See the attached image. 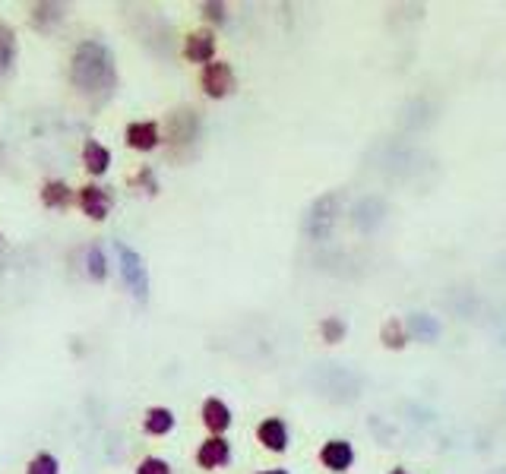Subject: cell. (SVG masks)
Returning <instances> with one entry per match:
<instances>
[{"instance_id": "cell-1", "label": "cell", "mask_w": 506, "mask_h": 474, "mask_svg": "<svg viewBox=\"0 0 506 474\" xmlns=\"http://www.w3.org/2000/svg\"><path fill=\"white\" fill-rule=\"evenodd\" d=\"M70 79L83 96L104 98L114 89V58L98 41H83L77 45L70 60Z\"/></svg>"}, {"instance_id": "cell-2", "label": "cell", "mask_w": 506, "mask_h": 474, "mask_svg": "<svg viewBox=\"0 0 506 474\" xmlns=\"http://www.w3.org/2000/svg\"><path fill=\"white\" fill-rule=\"evenodd\" d=\"M114 251H117V260H121L123 285H127L140 301H146V297H149V272H146V266H143V257H140L137 251H131L127 244H114Z\"/></svg>"}, {"instance_id": "cell-3", "label": "cell", "mask_w": 506, "mask_h": 474, "mask_svg": "<svg viewBox=\"0 0 506 474\" xmlns=\"http://www.w3.org/2000/svg\"><path fill=\"white\" fill-rule=\"evenodd\" d=\"M336 205H339V193H326V196H320L304 218L307 234L317 237V241H323V237L332 231V224H336Z\"/></svg>"}, {"instance_id": "cell-4", "label": "cell", "mask_w": 506, "mask_h": 474, "mask_svg": "<svg viewBox=\"0 0 506 474\" xmlns=\"http://www.w3.org/2000/svg\"><path fill=\"white\" fill-rule=\"evenodd\" d=\"M200 86H203V92H206L209 98H225L228 92L234 89L231 64H225V60H212V64H206V67H203Z\"/></svg>"}, {"instance_id": "cell-5", "label": "cell", "mask_w": 506, "mask_h": 474, "mask_svg": "<svg viewBox=\"0 0 506 474\" xmlns=\"http://www.w3.org/2000/svg\"><path fill=\"white\" fill-rule=\"evenodd\" d=\"M320 461H323L330 471L342 474L348 471L351 465H355V446H351L348 440H330L323 442V449H320Z\"/></svg>"}, {"instance_id": "cell-6", "label": "cell", "mask_w": 506, "mask_h": 474, "mask_svg": "<svg viewBox=\"0 0 506 474\" xmlns=\"http://www.w3.org/2000/svg\"><path fill=\"white\" fill-rule=\"evenodd\" d=\"M257 436H260V442L269 452H285L288 449V427L282 417H267V421L257 427Z\"/></svg>"}, {"instance_id": "cell-7", "label": "cell", "mask_w": 506, "mask_h": 474, "mask_svg": "<svg viewBox=\"0 0 506 474\" xmlns=\"http://www.w3.org/2000/svg\"><path fill=\"white\" fill-rule=\"evenodd\" d=\"M228 459H231V446H228V440H221V436L206 440L200 446V452H196V461H200L203 468H221V465H228Z\"/></svg>"}, {"instance_id": "cell-8", "label": "cell", "mask_w": 506, "mask_h": 474, "mask_svg": "<svg viewBox=\"0 0 506 474\" xmlns=\"http://www.w3.org/2000/svg\"><path fill=\"white\" fill-rule=\"evenodd\" d=\"M184 54H187V60H194V64H212V54H215V35L212 32H194L187 39V48H184Z\"/></svg>"}, {"instance_id": "cell-9", "label": "cell", "mask_w": 506, "mask_h": 474, "mask_svg": "<svg viewBox=\"0 0 506 474\" xmlns=\"http://www.w3.org/2000/svg\"><path fill=\"white\" fill-rule=\"evenodd\" d=\"M79 205H83V212L89 218L102 222V218L108 215V209H111V199H108V193H104L102 187H83V190H79Z\"/></svg>"}, {"instance_id": "cell-10", "label": "cell", "mask_w": 506, "mask_h": 474, "mask_svg": "<svg viewBox=\"0 0 506 474\" xmlns=\"http://www.w3.org/2000/svg\"><path fill=\"white\" fill-rule=\"evenodd\" d=\"M203 424H206L212 433H225L231 427V411L221 398H206L203 402Z\"/></svg>"}, {"instance_id": "cell-11", "label": "cell", "mask_w": 506, "mask_h": 474, "mask_svg": "<svg viewBox=\"0 0 506 474\" xmlns=\"http://www.w3.org/2000/svg\"><path fill=\"white\" fill-rule=\"evenodd\" d=\"M411 333L409 326H405L399 316H390V320L380 326V342H384V348H390V351H402L405 345H409Z\"/></svg>"}, {"instance_id": "cell-12", "label": "cell", "mask_w": 506, "mask_h": 474, "mask_svg": "<svg viewBox=\"0 0 506 474\" xmlns=\"http://www.w3.org/2000/svg\"><path fill=\"white\" fill-rule=\"evenodd\" d=\"M171 142H190L196 140V114L194 111H175L171 114Z\"/></svg>"}, {"instance_id": "cell-13", "label": "cell", "mask_w": 506, "mask_h": 474, "mask_svg": "<svg viewBox=\"0 0 506 474\" xmlns=\"http://www.w3.org/2000/svg\"><path fill=\"white\" fill-rule=\"evenodd\" d=\"M127 142H131L133 149H156L158 146V123L146 121V123H131L127 127Z\"/></svg>"}, {"instance_id": "cell-14", "label": "cell", "mask_w": 506, "mask_h": 474, "mask_svg": "<svg viewBox=\"0 0 506 474\" xmlns=\"http://www.w3.org/2000/svg\"><path fill=\"white\" fill-rule=\"evenodd\" d=\"M83 159H86V168H89L92 174H104L111 165V152L104 146H98L95 140H89L83 146Z\"/></svg>"}, {"instance_id": "cell-15", "label": "cell", "mask_w": 506, "mask_h": 474, "mask_svg": "<svg viewBox=\"0 0 506 474\" xmlns=\"http://www.w3.org/2000/svg\"><path fill=\"white\" fill-rule=\"evenodd\" d=\"M14 58H16V35L14 29L0 23V77L14 67Z\"/></svg>"}, {"instance_id": "cell-16", "label": "cell", "mask_w": 506, "mask_h": 474, "mask_svg": "<svg viewBox=\"0 0 506 474\" xmlns=\"http://www.w3.org/2000/svg\"><path fill=\"white\" fill-rule=\"evenodd\" d=\"M175 427V415H171L168 408H149L146 411V430L156 436L168 433V430Z\"/></svg>"}, {"instance_id": "cell-17", "label": "cell", "mask_w": 506, "mask_h": 474, "mask_svg": "<svg viewBox=\"0 0 506 474\" xmlns=\"http://www.w3.org/2000/svg\"><path fill=\"white\" fill-rule=\"evenodd\" d=\"M320 335H323V342H330V345H339V342L348 335V323H345L342 316H326V320L320 323Z\"/></svg>"}, {"instance_id": "cell-18", "label": "cell", "mask_w": 506, "mask_h": 474, "mask_svg": "<svg viewBox=\"0 0 506 474\" xmlns=\"http://www.w3.org/2000/svg\"><path fill=\"white\" fill-rule=\"evenodd\" d=\"M41 199H45V205H67L70 203V190L60 180H48L45 190H41Z\"/></svg>"}, {"instance_id": "cell-19", "label": "cell", "mask_w": 506, "mask_h": 474, "mask_svg": "<svg viewBox=\"0 0 506 474\" xmlns=\"http://www.w3.org/2000/svg\"><path fill=\"white\" fill-rule=\"evenodd\" d=\"M58 20H60L58 4H35V7H32V23L39 29H45L48 23H58Z\"/></svg>"}, {"instance_id": "cell-20", "label": "cell", "mask_w": 506, "mask_h": 474, "mask_svg": "<svg viewBox=\"0 0 506 474\" xmlns=\"http://www.w3.org/2000/svg\"><path fill=\"white\" fill-rule=\"evenodd\" d=\"M86 266H89V276L95 278V282H102V278L108 276V266H104V253L98 251V247H89V257H86Z\"/></svg>"}, {"instance_id": "cell-21", "label": "cell", "mask_w": 506, "mask_h": 474, "mask_svg": "<svg viewBox=\"0 0 506 474\" xmlns=\"http://www.w3.org/2000/svg\"><path fill=\"white\" fill-rule=\"evenodd\" d=\"M29 474H58V459L48 452L35 455V459L29 461Z\"/></svg>"}, {"instance_id": "cell-22", "label": "cell", "mask_w": 506, "mask_h": 474, "mask_svg": "<svg viewBox=\"0 0 506 474\" xmlns=\"http://www.w3.org/2000/svg\"><path fill=\"white\" fill-rule=\"evenodd\" d=\"M137 474H171V468H168V461H162V459H146L143 465L137 468Z\"/></svg>"}, {"instance_id": "cell-23", "label": "cell", "mask_w": 506, "mask_h": 474, "mask_svg": "<svg viewBox=\"0 0 506 474\" xmlns=\"http://www.w3.org/2000/svg\"><path fill=\"white\" fill-rule=\"evenodd\" d=\"M203 14L212 23H225V4H203Z\"/></svg>"}, {"instance_id": "cell-24", "label": "cell", "mask_w": 506, "mask_h": 474, "mask_svg": "<svg viewBox=\"0 0 506 474\" xmlns=\"http://www.w3.org/2000/svg\"><path fill=\"white\" fill-rule=\"evenodd\" d=\"M260 474H288L285 468H269V471H260Z\"/></svg>"}, {"instance_id": "cell-25", "label": "cell", "mask_w": 506, "mask_h": 474, "mask_svg": "<svg viewBox=\"0 0 506 474\" xmlns=\"http://www.w3.org/2000/svg\"><path fill=\"white\" fill-rule=\"evenodd\" d=\"M4 159H7V149H4V142H0V165H4Z\"/></svg>"}, {"instance_id": "cell-26", "label": "cell", "mask_w": 506, "mask_h": 474, "mask_svg": "<svg viewBox=\"0 0 506 474\" xmlns=\"http://www.w3.org/2000/svg\"><path fill=\"white\" fill-rule=\"evenodd\" d=\"M390 474H411V471H405V468H393Z\"/></svg>"}]
</instances>
